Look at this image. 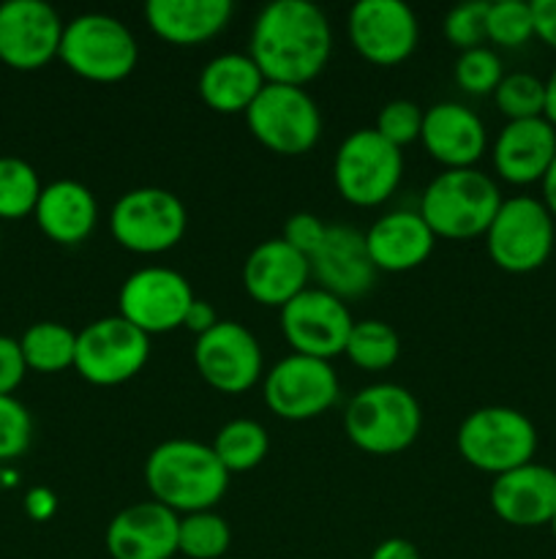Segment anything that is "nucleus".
I'll return each mask as SVG.
<instances>
[{
  "instance_id": "41",
  "label": "nucleus",
  "mask_w": 556,
  "mask_h": 559,
  "mask_svg": "<svg viewBox=\"0 0 556 559\" xmlns=\"http://www.w3.org/2000/svg\"><path fill=\"white\" fill-rule=\"evenodd\" d=\"M534 38L556 52V0H532Z\"/></svg>"
},
{
  "instance_id": "24",
  "label": "nucleus",
  "mask_w": 556,
  "mask_h": 559,
  "mask_svg": "<svg viewBox=\"0 0 556 559\" xmlns=\"http://www.w3.org/2000/svg\"><path fill=\"white\" fill-rule=\"evenodd\" d=\"M436 238L418 211H392L365 233V249L376 273H409L428 262Z\"/></svg>"
},
{
  "instance_id": "48",
  "label": "nucleus",
  "mask_w": 556,
  "mask_h": 559,
  "mask_svg": "<svg viewBox=\"0 0 556 559\" xmlns=\"http://www.w3.org/2000/svg\"><path fill=\"white\" fill-rule=\"evenodd\" d=\"M0 63H3V60H0Z\"/></svg>"
},
{
  "instance_id": "19",
  "label": "nucleus",
  "mask_w": 556,
  "mask_h": 559,
  "mask_svg": "<svg viewBox=\"0 0 556 559\" xmlns=\"http://www.w3.org/2000/svg\"><path fill=\"white\" fill-rule=\"evenodd\" d=\"M311 278L341 300L360 298L376 284V267L365 249V233L343 224L327 227L319 249L309 257Z\"/></svg>"
},
{
  "instance_id": "26",
  "label": "nucleus",
  "mask_w": 556,
  "mask_h": 559,
  "mask_svg": "<svg viewBox=\"0 0 556 559\" xmlns=\"http://www.w3.org/2000/svg\"><path fill=\"white\" fill-rule=\"evenodd\" d=\"M33 218L52 243L80 246L96 229L98 202L80 180H52L41 189Z\"/></svg>"
},
{
  "instance_id": "4",
  "label": "nucleus",
  "mask_w": 556,
  "mask_h": 559,
  "mask_svg": "<svg viewBox=\"0 0 556 559\" xmlns=\"http://www.w3.org/2000/svg\"><path fill=\"white\" fill-rule=\"evenodd\" d=\"M423 409L409 388L376 382L354 393L343 409V435L368 456H396L418 442Z\"/></svg>"
},
{
  "instance_id": "45",
  "label": "nucleus",
  "mask_w": 556,
  "mask_h": 559,
  "mask_svg": "<svg viewBox=\"0 0 556 559\" xmlns=\"http://www.w3.org/2000/svg\"><path fill=\"white\" fill-rule=\"evenodd\" d=\"M540 191H543V197H540V200H543V205L548 207V213L554 216V222H556V158H554V164L548 167V173H545L543 183H540Z\"/></svg>"
},
{
  "instance_id": "20",
  "label": "nucleus",
  "mask_w": 556,
  "mask_h": 559,
  "mask_svg": "<svg viewBox=\"0 0 556 559\" xmlns=\"http://www.w3.org/2000/svg\"><path fill=\"white\" fill-rule=\"evenodd\" d=\"M420 142L445 169H472L488 151V131L467 104L439 102L425 109Z\"/></svg>"
},
{
  "instance_id": "44",
  "label": "nucleus",
  "mask_w": 556,
  "mask_h": 559,
  "mask_svg": "<svg viewBox=\"0 0 556 559\" xmlns=\"http://www.w3.org/2000/svg\"><path fill=\"white\" fill-rule=\"evenodd\" d=\"M368 559H423L418 546L407 538H385L382 544L374 546Z\"/></svg>"
},
{
  "instance_id": "3",
  "label": "nucleus",
  "mask_w": 556,
  "mask_h": 559,
  "mask_svg": "<svg viewBox=\"0 0 556 559\" xmlns=\"http://www.w3.org/2000/svg\"><path fill=\"white\" fill-rule=\"evenodd\" d=\"M501 202L499 183L478 167L445 169L425 186L418 213L434 238L472 240L488 233Z\"/></svg>"
},
{
  "instance_id": "37",
  "label": "nucleus",
  "mask_w": 556,
  "mask_h": 559,
  "mask_svg": "<svg viewBox=\"0 0 556 559\" xmlns=\"http://www.w3.org/2000/svg\"><path fill=\"white\" fill-rule=\"evenodd\" d=\"M423 118L425 109L420 104L409 102V98H392L385 107L376 112L374 131L379 136H385L390 145L407 147L412 142H420V131H423Z\"/></svg>"
},
{
  "instance_id": "32",
  "label": "nucleus",
  "mask_w": 556,
  "mask_h": 559,
  "mask_svg": "<svg viewBox=\"0 0 556 559\" xmlns=\"http://www.w3.org/2000/svg\"><path fill=\"white\" fill-rule=\"evenodd\" d=\"M232 546V527L216 511L180 516L178 555L189 559H223Z\"/></svg>"
},
{
  "instance_id": "31",
  "label": "nucleus",
  "mask_w": 556,
  "mask_h": 559,
  "mask_svg": "<svg viewBox=\"0 0 556 559\" xmlns=\"http://www.w3.org/2000/svg\"><path fill=\"white\" fill-rule=\"evenodd\" d=\"M41 189V178L33 164L16 156H0V222L33 216Z\"/></svg>"
},
{
  "instance_id": "39",
  "label": "nucleus",
  "mask_w": 556,
  "mask_h": 559,
  "mask_svg": "<svg viewBox=\"0 0 556 559\" xmlns=\"http://www.w3.org/2000/svg\"><path fill=\"white\" fill-rule=\"evenodd\" d=\"M327 227H330V224L322 222L316 213L300 211V213H294V216L287 218L281 238L287 240L294 251H300V254L309 260V257L319 249L322 240H325Z\"/></svg>"
},
{
  "instance_id": "23",
  "label": "nucleus",
  "mask_w": 556,
  "mask_h": 559,
  "mask_svg": "<svg viewBox=\"0 0 556 559\" xmlns=\"http://www.w3.org/2000/svg\"><path fill=\"white\" fill-rule=\"evenodd\" d=\"M311 265L283 238L262 240L243 262V287L251 300L270 309H283L309 289Z\"/></svg>"
},
{
  "instance_id": "17",
  "label": "nucleus",
  "mask_w": 556,
  "mask_h": 559,
  "mask_svg": "<svg viewBox=\"0 0 556 559\" xmlns=\"http://www.w3.org/2000/svg\"><path fill=\"white\" fill-rule=\"evenodd\" d=\"M65 22L44 0L0 5V60L14 71H38L60 52Z\"/></svg>"
},
{
  "instance_id": "22",
  "label": "nucleus",
  "mask_w": 556,
  "mask_h": 559,
  "mask_svg": "<svg viewBox=\"0 0 556 559\" xmlns=\"http://www.w3.org/2000/svg\"><path fill=\"white\" fill-rule=\"evenodd\" d=\"M556 158V129L545 118L507 120L491 147L496 175L510 186L543 183Z\"/></svg>"
},
{
  "instance_id": "40",
  "label": "nucleus",
  "mask_w": 556,
  "mask_h": 559,
  "mask_svg": "<svg viewBox=\"0 0 556 559\" xmlns=\"http://www.w3.org/2000/svg\"><path fill=\"white\" fill-rule=\"evenodd\" d=\"M27 374L25 355H22L20 338L0 336V396H14Z\"/></svg>"
},
{
  "instance_id": "16",
  "label": "nucleus",
  "mask_w": 556,
  "mask_h": 559,
  "mask_svg": "<svg viewBox=\"0 0 556 559\" xmlns=\"http://www.w3.org/2000/svg\"><path fill=\"white\" fill-rule=\"evenodd\" d=\"M347 36L360 58L390 69L414 55L420 22L401 0H360L349 9Z\"/></svg>"
},
{
  "instance_id": "15",
  "label": "nucleus",
  "mask_w": 556,
  "mask_h": 559,
  "mask_svg": "<svg viewBox=\"0 0 556 559\" xmlns=\"http://www.w3.org/2000/svg\"><path fill=\"white\" fill-rule=\"evenodd\" d=\"M278 311H281L278 314L281 333L294 355H309L319 360L343 355L354 325L347 300L336 298L322 287H309Z\"/></svg>"
},
{
  "instance_id": "8",
  "label": "nucleus",
  "mask_w": 556,
  "mask_h": 559,
  "mask_svg": "<svg viewBox=\"0 0 556 559\" xmlns=\"http://www.w3.org/2000/svg\"><path fill=\"white\" fill-rule=\"evenodd\" d=\"M485 251L499 271L523 276L534 273L551 260L556 243V222L540 197H510L501 202L491 222Z\"/></svg>"
},
{
  "instance_id": "38",
  "label": "nucleus",
  "mask_w": 556,
  "mask_h": 559,
  "mask_svg": "<svg viewBox=\"0 0 556 559\" xmlns=\"http://www.w3.org/2000/svg\"><path fill=\"white\" fill-rule=\"evenodd\" d=\"M33 418L16 396H0V464L14 462L31 448Z\"/></svg>"
},
{
  "instance_id": "10",
  "label": "nucleus",
  "mask_w": 556,
  "mask_h": 559,
  "mask_svg": "<svg viewBox=\"0 0 556 559\" xmlns=\"http://www.w3.org/2000/svg\"><path fill=\"white\" fill-rule=\"evenodd\" d=\"M243 118L251 136L276 156H303L322 136V112L305 87L267 82Z\"/></svg>"
},
{
  "instance_id": "34",
  "label": "nucleus",
  "mask_w": 556,
  "mask_h": 559,
  "mask_svg": "<svg viewBox=\"0 0 556 559\" xmlns=\"http://www.w3.org/2000/svg\"><path fill=\"white\" fill-rule=\"evenodd\" d=\"M485 31H488V41L496 44V47H523L534 38L532 3H527V0H496V3H488Z\"/></svg>"
},
{
  "instance_id": "27",
  "label": "nucleus",
  "mask_w": 556,
  "mask_h": 559,
  "mask_svg": "<svg viewBox=\"0 0 556 559\" xmlns=\"http://www.w3.org/2000/svg\"><path fill=\"white\" fill-rule=\"evenodd\" d=\"M267 80L249 52H223L207 60L196 80L202 104L218 115H245Z\"/></svg>"
},
{
  "instance_id": "14",
  "label": "nucleus",
  "mask_w": 556,
  "mask_h": 559,
  "mask_svg": "<svg viewBox=\"0 0 556 559\" xmlns=\"http://www.w3.org/2000/svg\"><path fill=\"white\" fill-rule=\"evenodd\" d=\"M194 366L202 380L223 396H243L265 377L262 344L243 322L218 320L196 336Z\"/></svg>"
},
{
  "instance_id": "6",
  "label": "nucleus",
  "mask_w": 556,
  "mask_h": 559,
  "mask_svg": "<svg viewBox=\"0 0 556 559\" xmlns=\"http://www.w3.org/2000/svg\"><path fill=\"white\" fill-rule=\"evenodd\" d=\"M58 58L80 80L112 85L140 63V44L118 16L90 11L65 22Z\"/></svg>"
},
{
  "instance_id": "11",
  "label": "nucleus",
  "mask_w": 556,
  "mask_h": 559,
  "mask_svg": "<svg viewBox=\"0 0 556 559\" xmlns=\"http://www.w3.org/2000/svg\"><path fill=\"white\" fill-rule=\"evenodd\" d=\"M150 360V336L120 314L101 317L76 333L74 371L98 388L134 380Z\"/></svg>"
},
{
  "instance_id": "2",
  "label": "nucleus",
  "mask_w": 556,
  "mask_h": 559,
  "mask_svg": "<svg viewBox=\"0 0 556 559\" xmlns=\"http://www.w3.org/2000/svg\"><path fill=\"white\" fill-rule=\"evenodd\" d=\"M145 486L156 502L178 516L216 511L229 489V473L210 445L174 437L145 459Z\"/></svg>"
},
{
  "instance_id": "33",
  "label": "nucleus",
  "mask_w": 556,
  "mask_h": 559,
  "mask_svg": "<svg viewBox=\"0 0 556 559\" xmlns=\"http://www.w3.org/2000/svg\"><path fill=\"white\" fill-rule=\"evenodd\" d=\"M494 102L507 120L543 118L545 80L529 71H512V74H505V80L494 91Z\"/></svg>"
},
{
  "instance_id": "29",
  "label": "nucleus",
  "mask_w": 556,
  "mask_h": 559,
  "mask_svg": "<svg viewBox=\"0 0 556 559\" xmlns=\"http://www.w3.org/2000/svg\"><path fill=\"white\" fill-rule=\"evenodd\" d=\"M210 448L229 475L251 473L265 462L267 451H270V435L256 420L234 418L218 429Z\"/></svg>"
},
{
  "instance_id": "28",
  "label": "nucleus",
  "mask_w": 556,
  "mask_h": 559,
  "mask_svg": "<svg viewBox=\"0 0 556 559\" xmlns=\"http://www.w3.org/2000/svg\"><path fill=\"white\" fill-rule=\"evenodd\" d=\"M20 347L25 355L27 371L60 374L65 369H74L76 333L63 322H33L20 336Z\"/></svg>"
},
{
  "instance_id": "9",
  "label": "nucleus",
  "mask_w": 556,
  "mask_h": 559,
  "mask_svg": "<svg viewBox=\"0 0 556 559\" xmlns=\"http://www.w3.org/2000/svg\"><path fill=\"white\" fill-rule=\"evenodd\" d=\"M403 178V151L374 129H358L338 145L333 183L338 197L354 207H379L396 194Z\"/></svg>"
},
{
  "instance_id": "18",
  "label": "nucleus",
  "mask_w": 556,
  "mask_h": 559,
  "mask_svg": "<svg viewBox=\"0 0 556 559\" xmlns=\"http://www.w3.org/2000/svg\"><path fill=\"white\" fill-rule=\"evenodd\" d=\"M180 516L161 502H134L114 513L104 533L112 559H172L178 555Z\"/></svg>"
},
{
  "instance_id": "13",
  "label": "nucleus",
  "mask_w": 556,
  "mask_h": 559,
  "mask_svg": "<svg viewBox=\"0 0 556 559\" xmlns=\"http://www.w3.org/2000/svg\"><path fill=\"white\" fill-rule=\"evenodd\" d=\"M196 300L189 278L164 265H147L131 273L118 293V314L145 336H161L183 328Z\"/></svg>"
},
{
  "instance_id": "5",
  "label": "nucleus",
  "mask_w": 556,
  "mask_h": 559,
  "mask_svg": "<svg viewBox=\"0 0 556 559\" xmlns=\"http://www.w3.org/2000/svg\"><path fill=\"white\" fill-rule=\"evenodd\" d=\"M537 442V429L529 415L516 407H501V404L474 409L456 431L458 456L469 467L494 475V478L534 462Z\"/></svg>"
},
{
  "instance_id": "46",
  "label": "nucleus",
  "mask_w": 556,
  "mask_h": 559,
  "mask_svg": "<svg viewBox=\"0 0 556 559\" xmlns=\"http://www.w3.org/2000/svg\"><path fill=\"white\" fill-rule=\"evenodd\" d=\"M543 118L548 120V123L556 129V66L551 69L548 80H545V112H543Z\"/></svg>"
},
{
  "instance_id": "30",
  "label": "nucleus",
  "mask_w": 556,
  "mask_h": 559,
  "mask_svg": "<svg viewBox=\"0 0 556 559\" xmlns=\"http://www.w3.org/2000/svg\"><path fill=\"white\" fill-rule=\"evenodd\" d=\"M343 355L363 371H385L401 355V338L385 320H360L352 325Z\"/></svg>"
},
{
  "instance_id": "12",
  "label": "nucleus",
  "mask_w": 556,
  "mask_h": 559,
  "mask_svg": "<svg viewBox=\"0 0 556 559\" xmlns=\"http://www.w3.org/2000/svg\"><path fill=\"white\" fill-rule=\"evenodd\" d=\"M262 396L273 415L289 424H303L336 407L341 385L330 360L292 353L265 371Z\"/></svg>"
},
{
  "instance_id": "21",
  "label": "nucleus",
  "mask_w": 556,
  "mask_h": 559,
  "mask_svg": "<svg viewBox=\"0 0 556 559\" xmlns=\"http://www.w3.org/2000/svg\"><path fill=\"white\" fill-rule=\"evenodd\" d=\"M491 511L510 527H548L556 516V469L529 462L491 484Z\"/></svg>"
},
{
  "instance_id": "47",
  "label": "nucleus",
  "mask_w": 556,
  "mask_h": 559,
  "mask_svg": "<svg viewBox=\"0 0 556 559\" xmlns=\"http://www.w3.org/2000/svg\"><path fill=\"white\" fill-rule=\"evenodd\" d=\"M548 527H551V533H554V538H556V516L551 519V524H548Z\"/></svg>"
},
{
  "instance_id": "35",
  "label": "nucleus",
  "mask_w": 556,
  "mask_h": 559,
  "mask_svg": "<svg viewBox=\"0 0 556 559\" xmlns=\"http://www.w3.org/2000/svg\"><path fill=\"white\" fill-rule=\"evenodd\" d=\"M452 76H456V85L469 96H494L499 82L505 80V66L491 47H474L458 55Z\"/></svg>"
},
{
  "instance_id": "36",
  "label": "nucleus",
  "mask_w": 556,
  "mask_h": 559,
  "mask_svg": "<svg viewBox=\"0 0 556 559\" xmlns=\"http://www.w3.org/2000/svg\"><path fill=\"white\" fill-rule=\"evenodd\" d=\"M485 20H488V0H469V3L447 11L445 22H442V33H445L447 44L461 49V52L485 47V41H488Z\"/></svg>"
},
{
  "instance_id": "7",
  "label": "nucleus",
  "mask_w": 556,
  "mask_h": 559,
  "mask_svg": "<svg viewBox=\"0 0 556 559\" xmlns=\"http://www.w3.org/2000/svg\"><path fill=\"white\" fill-rule=\"evenodd\" d=\"M189 211L174 191L161 186H140L125 191L109 211V235L131 254H167L183 240Z\"/></svg>"
},
{
  "instance_id": "42",
  "label": "nucleus",
  "mask_w": 556,
  "mask_h": 559,
  "mask_svg": "<svg viewBox=\"0 0 556 559\" xmlns=\"http://www.w3.org/2000/svg\"><path fill=\"white\" fill-rule=\"evenodd\" d=\"M25 511L33 522H47V519H52L55 511H58V497L49 489H44V486H36V489L27 491Z\"/></svg>"
},
{
  "instance_id": "25",
  "label": "nucleus",
  "mask_w": 556,
  "mask_h": 559,
  "mask_svg": "<svg viewBox=\"0 0 556 559\" xmlns=\"http://www.w3.org/2000/svg\"><path fill=\"white\" fill-rule=\"evenodd\" d=\"M232 14L229 0H150L145 5L153 36L172 47H202L227 31Z\"/></svg>"
},
{
  "instance_id": "43",
  "label": "nucleus",
  "mask_w": 556,
  "mask_h": 559,
  "mask_svg": "<svg viewBox=\"0 0 556 559\" xmlns=\"http://www.w3.org/2000/svg\"><path fill=\"white\" fill-rule=\"evenodd\" d=\"M216 322H218V314H216V309H213V306L207 304V300L196 298L194 304H191L189 314H185V322H183V328H185V331H191V333H194V336H202V333H207V331H210V328L216 325Z\"/></svg>"
},
{
  "instance_id": "1",
  "label": "nucleus",
  "mask_w": 556,
  "mask_h": 559,
  "mask_svg": "<svg viewBox=\"0 0 556 559\" xmlns=\"http://www.w3.org/2000/svg\"><path fill=\"white\" fill-rule=\"evenodd\" d=\"M330 52L333 27L311 0L267 3L251 27L249 55L270 85H309L325 71Z\"/></svg>"
}]
</instances>
